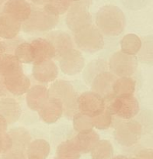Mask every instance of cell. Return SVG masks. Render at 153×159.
<instances>
[{"label":"cell","instance_id":"5b68a950","mask_svg":"<svg viewBox=\"0 0 153 159\" xmlns=\"http://www.w3.org/2000/svg\"><path fill=\"white\" fill-rule=\"evenodd\" d=\"M106 109L105 99L96 92H84L78 97L79 113L92 119L102 114Z\"/></svg>","mask_w":153,"mask_h":159},{"label":"cell","instance_id":"44dd1931","mask_svg":"<svg viewBox=\"0 0 153 159\" xmlns=\"http://www.w3.org/2000/svg\"><path fill=\"white\" fill-rule=\"evenodd\" d=\"M72 140L79 152L84 154L91 152L100 141V136L95 130H92L86 133H78Z\"/></svg>","mask_w":153,"mask_h":159},{"label":"cell","instance_id":"74e56055","mask_svg":"<svg viewBox=\"0 0 153 159\" xmlns=\"http://www.w3.org/2000/svg\"><path fill=\"white\" fill-rule=\"evenodd\" d=\"M148 158L153 159V150H148Z\"/></svg>","mask_w":153,"mask_h":159},{"label":"cell","instance_id":"7402d4cb","mask_svg":"<svg viewBox=\"0 0 153 159\" xmlns=\"http://www.w3.org/2000/svg\"><path fill=\"white\" fill-rule=\"evenodd\" d=\"M23 71L22 63L13 54H4L0 62V75L3 78Z\"/></svg>","mask_w":153,"mask_h":159},{"label":"cell","instance_id":"2e32d148","mask_svg":"<svg viewBox=\"0 0 153 159\" xmlns=\"http://www.w3.org/2000/svg\"><path fill=\"white\" fill-rule=\"evenodd\" d=\"M34 51V65L55 58L56 53L54 47L47 38L38 37L30 42Z\"/></svg>","mask_w":153,"mask_h":159},{"label":"cell","instance_id":"f1b7e54d","mask_svg":"<svg viewBox=\"0 0 153 159\" xmlns=\"http://www.w3.org/2000/svg\"><path fill=\"white\" fill-rule=\"evenodd\" d=\"M14 55L22 64H34V51L31 43L23 42L17 45Z\"/></svg>","mask_w":153,"mask_h":159},{"label":"cell","instance_id":"ba28073f","mask_svg":"<svg viewBox=\"0 0 153 159\" xmlns=\"http://www.w3.org/2000/svg\"><path fill=\"white\" fill-rule=\"evenodd\" d=\"M58 23V16L51 15L46 11L32 10L30 18L22 23L24 32H42L52 30Z\"/></svg>","mask_w":153,"mask_h":159},{"label":"cell","instance_id":"f35d334b","mask_svg":"<svg viewBox=\"0 0 153 159\" xmlns=\"http://www.w3.org/2000/svg\"><path fill=\"white\" fill-rule=\"evenodd\" d=\"M4 51H5L4 46H3L2 43L1 42H0V53H1V54H2V53L4 52Z\"/></svg>","mask_w":153,"mask_h":159},{"label":"cell","instance_id":"52a82bcc","mask_svg":"<svg viewBox=\"0 0 153 159\" xmlns=\"http://www.w3.org/2000/svg\"><path fill=\"white\" fill-rule=\"evenodd\" d=\"M142 127L134 120H122L117 124L114 130V138L119 144L124 146H132L138 143L141 137Z\"/></svg>","mask_w":153,"mask_h":159},{"label":"cell","instance_id":"7c38bea8","mask_svg":"<svg viewBox=\"0 0 153 159\" xmlns=\"http://www.w3.org/2000/svg\"><path fill=\"white\" fill-rule=\"evenodd\" d=\"M38 113L44 122L48 124H54L63 115V104L57 98L49 97L38 110Z\"/></svg>","mask_w":153,"mask_h":159},{"label":"cell","instance_id":"b9f144b4","mask_svg":"<svg viewBox=\"0 0 153 159\" xmlns=\"http://www.w3.org/2000/svg\"><path fill=\"white\" fill-rule=\"evenodd\" d=\"M2 54H1V53H0V62H1V60H2Z\"/></svg>","mask_w":153,"mask_h":159},{"label":"cell","instance_id":"ab89813d","mask_svg":"<svg viewBox=\"0 0 153 159\" xmlns=\"http://www.w3.org/2000/svg\"><path fill=\"white\" fill-rule=\"evenodd\" d=\"M113 159H128V158L125 156H122V155H119V156H117L115 158H114Z\"/></svg>","mask_w":153,"mask_h":159},{"label":"cell","instance_id":"9c48e42d","mask_svg":"<svg viewBox=\"0 0 153 159\" xmlns=\"http://www.w3.org/2000/svg\"><path fill=\"white\" fill-rule=\"evenodd\" d=\"M68 27L76 34L92 25V16L89 12L86 5L77 2L70 7L65 19Z\"/></svg>","mask_w":153,"mask_h":159},{"label":"cell","instance_id":"4fadbf2b","mask_svg":"<svg viewBox=\"0 0 153 159\" xmlns=\"http://www.w3.org/2000/svg\"><path fill=\"white\" fill-rule=\"evenodd\" d=\"M3 85L9 93L15 96H22L31 88L30 80L23 71L4 77Z\"/></svg>","mask_w":153,"mask_h":159},{"label":"cell","instance_id":"83f0119b","mask_svg":"<svg viewBox=\"0 0 153 159\" xmlns=\"http://www.w3.org/2000/svg\"><path fill=\"white\" fill-rule=\"evenodd\" d=\"M90 152L93 159H110L114 154L113 146L107 140H100Z\"/></svg>","mask_w":153,"mask_h":159},{"label":"cell","instance_id":"d6986e66","mask_svg":"<svg viewBox=\"0 0 153 159\" xmlns=\"http://www.w3.org/2000/svg\"><path fill=\"white\" fill-rule=\"evenodd\" d=\"M48 98V88L41 85H34L26 93V103L30 110L38 111Z\"/></svg>","mask_w":153,"mask_h":159},{"label":"cell","instance_id":"7a4b0ae2","mask_svg":"<svg viewBox=\"0 0 153 159\" xmlns=\"http://www.w3.org/2000/svg\"><path fill=\"white\" fill-rule=\"evenodd\" d=\"M49 97L57 98L62 101L64 107V114L66 117L73 118L79 112L78 97L74 87L65 80L54 81L48 89Z\"/></svg>","mask_w":153,"mask_h":159},{"label":"cell","instance_id":"e575fe53","mask_svg":"<svg viewBox=\"0 0 153 159\" xmlns=\"http://www.w3.org/2000/svg\"><path fill=\"white\" fill-rule=\"evenodd\" d=\"M2 159H26L25 158L24 152L22 150L13 149L8 153L5 154Z\"/></svg>","mask_w":153,"mask_h":159},{"label":"cell","instance_id":"1f68e13d","mask_svg":"<svg viewBox=\"0 0 153 159\" xmlns=\"http://www.w3.org/2000/svg\"><path fill=\"white\" fill-rule=\"evenodd\" d=\"M71 2L67 0H52L44 6V9L51 15L58 16L69 10Z\"/></svg>","mask_w":153,"mask_h":159},{"label":"cell","instance_id":"8992f818","mask_svg":"<svg viewBox=\"0 0 153 159\" xmlns=\"http://www.w3.org/2000/svg\"><path fill=\"white\" fill-rule=\"evenodd\" d=\"M108 66L110 72L117 77H131L137 70L138 58L135 55L118 51L110 56Z\"/></svg>","mask_w":153,"mask_h":159},{"label":"cell","instance_id":"4316f807","mask_svg":"<svg viewBox=\"0 0 153 159\" xmlns=\"http://www.w3.org/2000/svg\"><path fill=\"white\" fill-rule=\"evenodd\" d=\"M58 158L59 159H79L81 153L73 143L72 140H67L58 145L57 149Z\"/></svg>","mask_w":153,"mask_h":159},{"label":"cell","instance_id":"603a6c76","mask_svg":"<svg viewBox=\"0 0 153 159\" xmlns=\"http://www.w3.org/2000/svg\"><path fill=\"white\" fill-rule=\"evenodd\" d=\"M51 147L49 143L44 139H37L30 142L27 147L28 159H45L49 155Z\"/></svg>","mask_w":153,"mask_h":159},{"label":"cell","instance_id":"9a60e30c","mask_svg":"<svg viewBox=\"0 0 153 159\" xmlns=\"http://www.w3.org/2000/svg\"><path fill=\"white\" fill-rule=\"evenodd\" d=\"M32 10L30 4L26 0H8L3 6L2 12L23 23L30 18Z\"/></svg>","mask_w":153,"mask_h":159},{"label":"cell","instance_id":"277c9868","mask_svg":"<svg viewBox=\"0 0 153 159\" xmlns=\"http://www.w3.org/2000/svg\"><path fill=\"white\" fill-rule=\"evenodd\" d=\"M75 43L79 49L89 53H95L104 46V34L96 26L90 27L75 34Z\"/></svg>","mask_w":153,"mask_h":159},{"label":"cell","instance_id":"3957f363","mask_svg":"<svg viewBox=\"0 0 153 159\" xmlns=\"http://www.w3.org/2000/svg\"><path fill=\"white\" fill-rule=\"evenodd\" d=\"M107 110L121 120H132L138 114L140 106L138 99L134 95L116 96L109 102Z\"/></svg>","mask_w":153,"mask_h":159},{"label":"cell","instance_id":"4dcf8cb0","mask_svg":"<svg viewBox=\"0 0 153 159\" xmlns=\"http://www.w3.org/2000/svg\"><path fill=\"white\" fill-rule=\"evenodd\" d=\"M73 127L78 133H86L93 130L94 126L93 124L92 118L78 112L73 116Z\"/></svg>","mask_w":153,"mask_h":159},{"label":"cell","instance_id":"60d3db41","mask_svg":"<svg viewBox=\"0 0 153 159\" xmlns=\"http://www.w3.org/2000/svg\"><path fill=\"white\" fill-rule=\"evenodd\" d=\"M67 1L70 2H77L80 1V0H67Z\"/></svg>","mask_w":153,"mask_h":159},{"label":"cell","instance_id":"7bdbcfd3","mask_svg":"<svg viewBox=\"0 0 153 159\" xmlns=\"http://www.w3.org/2000/svg\"><path fill=\"white\" fill-rule=\"evenodd\" d=\"M54 159H59V158H54Z\"/></svg>","mask_w":153,"mask_h":159},{"label":"cell","instance_id":"836d02e7","mask_svg":"<svg viewBox=\"0 0 153 159\" xmlns=\"http://www.w3.org/2000/svg\"><path fill=\"white\" fill-rule=\"evenodd\" d=\"M13 147V141L9 134L2 132L0 133V155L8 153Z\"/></svg>","mask_w":153,"mask_h":159},{"label":"cell","instance_id":"f546056e","mask_svg":"<svg viewBox=\"0 0 153 159\" xmlns=\"http://www.w3.org/2000/svg\"><path fill=\"white\" fill-rule=\"evenodd\" d=\"M107 71V64L104 61L95 60L88 65L84 72V79L86 82L91 83L94 78L100 73Z\"/></svg>","mask_w":153,"mask_h":159},{"label":"cell","instance_id":"ffe728a7","mask_svg":"<svg viewBox=\"0 0 153 159\" xmlns=\"http://www.w3.org/2000/svg\"><path fill=\"white\" fill-rule=\"evenodd\" d=\"M0 115L3 116L8 124H14L21 116V108L15 99L9 97L0 99Z\"/></svg>","mask_w":153,"mask_h":159},{"label":"cell","instance_id":"ac0fdd59","mask_svg":"<svg viewBox=\"0 0 153 159\" xmlns=\"http://www.w3.org/2000/svg\"><path fill=\"white\" fill-rule=\"evenodd\" d=\"M22 28V23L5 12L0 13V37L7 40L16 37Z\"/></svg>","mask_w":153,"mask_h":159},{"label":"cell","instance_id":"6da1fadb","mask_svg":"<svg viewBox=\"0 0 153 159\" xmlns=\"http://www.w3.org/2000/svg\"><path fill=\"white\" fill-rule=\"evenodd\" d=\"M96 27L104 35L115 37L123 32L125 17L122 11L114 6H105L98 11L96 17Z\"/></svg>","mask_w":153,"mask_h":159},{"label":"cell","instance_id":"d6a6232c","mask_svg":"<svg viewBox=\"0 0 153 159\" xmlns=\"http://www.w3.org/2000/svg\"><path fill=\"white\" fill-rule=\"evenodd\" d=\"M94 127L98 130H107L111 126L113 122V116L111 113L106 109L105 111L100 116L92 119Z\"/></svg>","mask_w":153,"mask_h":159},{"label":"cell","instance_id":"5bb4252c","mask_svg":"<svg viewBox=\"0 0 153 159\" xmlns=\"http://www.w3.org/2000/svg\"><path fill=\"white\" fill-rule=\"evenodd\" d=\"M46 38L51 43L55 50V58L59 59L73 49V43L68 34L62 30L49 33Z\"/></svg>","mask_w":153,"mask_h":159},{"label":"cell","instance_id":"30bf717a","mask_svg":"<svg viewBox=\"0 0 153 159\" xmlns=\"http://www.w3.org/2000/svg\"><path fill=\"white\" fill-rule=\"evenodd\" d=\"M118 77L110 71L100 73L91 82L92 91L100 95L106 102H110L116 97L114 93V85Z\"/></svg>","mask_w":153,"mask_h":159},{"label":"cell","instance_id":"484cf974","mask_svg":"<svg viewBox=\"0 0 153 159\" xmlns=\"http://www.w3.org/2000/svg\"><path fill=\"white\" fill-rule=\"evenodd\" d=\"M9 134L13 141L14 149L23 151V149L26 148H27L29 144H30V134L26 129L17 127V128L12 129Z\"/></svg>","mask_w":153,"mask_h":159},{"label":"cell","instance_id":"e0dca14e","mask_svg":"<svg viewBox=\"0 0 153 159\" xmlns=\"http://www.w3.org/2000/svg\"><path fill=\"white\" fill-rule=\"evenodd\" d=\"M33 76L37 82L42 83L54 82L58 75V68L52 60L34 65Z\"/></svg>","mask_w":153,"mask_h":159},{"label":"cell","instance_id":"cb8c5ba5","mask_svg":"<svg viewBox=\"0 0 153 159\" xmlns=\"http://www.w3.org/2000/svg\"><path fill=\"white\" fill-rule=\"evenodd\" d=\"M141 46L142 41L136 34H127L121 40V51L129 55H136L141 51Z\"/></svg>","mask_w":153,"mask_h":159},{"label":"cell","instance_id":"d4e9b609","mask_svg":"<svg viewBox=\"0 0 153 159\" xmlns=\"http://www.w3.org/2000/svg\"><path fill=\"white\" fill-rule=\"evenodd\" d=\"M136 82L132 77H121L117 79L114 85V93L116 96L134 95Z\"/></svg>","mask_w":153,"mask_h":159},{"label":"cell","instance_id":"d590c367","mask_svg":"<svg viewBox=\"0 0 153 159\" xmlns=\"http://www.w3.org/2000/svg\"><path fill=\"white\" fill-rule=\"evenodd\" d=\"M8 127V123L2 115H0V133L6 132Z\"/></svg>","mask_w":153,"mask_h":159},{"label":"cell","instance_id":"8d00e7d4","mask_svg":"<svg viewBox=\"0 0 153 159\" xmlns=\"http://www.w3.org/2000/svg\"><path fill=\"white\" fill-rule=\"evenodd\" d=\"M33 2L35 3L36 5H38V6H46L47 4H48L49 2H51L52 0H31Z\"/></svg>","mask_w":153,"mask_h":159},{"label":"cell","instance_id":"8fae6325","mask_svg":"<svg viewBox=\"0 0 153 159\" xmlns=\"http://www.w3.org/2000/svg\"><path fill=\"white\" fill-rule=\"evenodd\" d=\"M84 61L82 53L78 50L72 49L59 58V66L65 75H74L82 71L85 66Z\"/></svg>","mask_w":153,"mask_h":159}]
</instances>
